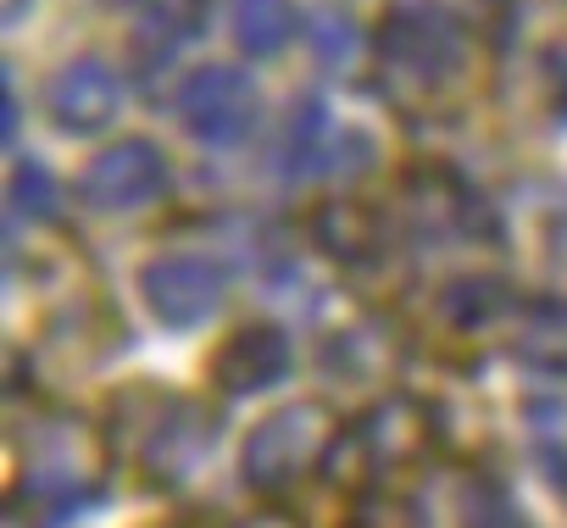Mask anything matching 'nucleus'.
<instances>
[{"label": "nucleus", "mask_w": 567, "mask_h": 528, "mask_svg": "<svg viewBox=\"0 0 567 528\" xmlns=\"http://www.w3.org/2000/svg\"><path fill=\"white\" fill-rule=\"evenodd\" d=\"M373 73L395 112L434 117L456 106L473 79V34L456 12L395 7L373 29Z\"/></svg>", "instance_id": "obj_1"}, {"label": "nucleus", "mask_w": 567, "mask_h": 528, "mask_svg": "<svg viewBox=\"0 0 567 528\" xmlns=\"http://www.w3.org/2000/svg\"><path fill=\"white\" fill-rule=\"evenodd\" d=\"M112 445L79 412H34L18 428V467H12V511L34 528H56L79 517L90 500L106 495Z\"/></svg>", "instance_id": "obj_2"}, {"label": "nucleus", "mask_w": 567, "mask_h": 528, "mask_svg": "<svg viewBox=\"0 0 567 528\" xmlns=\"http://www.w3.org/2000/svg\"><path fill=\"white\" fill-rule=\"evenodd\" d=\"M106 445L145 484L178 489L217 451V412L167 384H123L106 412Z\"/></svg>", "instance_id": "obj_3"}, {"label": "nucleus", "mask_w": 567, "mask_h": 528, "mask_svg": "<svg viewBox=\"0 0 567 528\" xmlns=\"http://www.w3.org/2000/svg\"><path fill=\"white\" fill-rule=\"evenodd\" d=\"M434 451H440V406L423 395L390 390L340 428V439L329 451V478L373 495L384 478L429 462Z\"/></svg>", "instance_id": "obj_4"}, {"label": "nucleus", "mask_w": 567, "mask_h": 528, "mask_svg": "<svg viewBox=\"0 0 567 528\" xmlns=\"http://www.w3.org/2000/svg\"><path fill=\"white\" fill-rule=\"evenodd\" d=\"M340 428L346 423L323 401H290V406L267 412L245 434V445H239V478H245V489H256L267 500L301 489L318 467H329V451H334Z\"/></svg>", "instance_id": "obj_5"}, {"label": "nucleus", "mask_w": 567, "mask_h": 528, "mask_svg": "<svg viewBox=\"0 0 567 528\" xmlns=\"http://www.w3.org/2000/svg\"><path fill=\"white\" fill-rule=\"evenodd\" d=\"M173 112H178V123H184L189 139H200L212 151H234L261 123V90L234 62H200V68H189L178 79Z\"/></svg>", "instance_id": "obj_6"}, {"label": "nucleus", "mask_w": 567, "mask_h": 528, "mask_svg": "<svg viewBox=\"0 0 567 528\" xmlns=\"http://www.w3.org/2000/svg\"><path fill=\"white\" fill-rule=\"evenodd\" d=\"M134 290H140L145 312L162 329L189 334V329L217 318V307L228 296V268L217 256H206V250H162V256L140 261Z\"/></svg>", "instance_id": "obj_7"}, {"label": "nucleus", "mask_w": 567, "mask_h": 528, "mask_svg": "<svg viewBox=\"0 0 567 528\" xmlns=\"http://www.w3.org/2000/svg\"><path fill=\"white\" fill-rule=\"evenodd\" d=\"M167 189H173V162L145 134L112 139L79 173V206H90L95 217H134V211L167 200Z\"/></svg>", "instance_id": "obj_8"}, {"label": "nucleus", "mask_w": 567, "mask_h": 528, "mask_svg": "<svg viewBox=\"0 0 567 528\" xmlns=\"http://www.w3.org/2000/svg\"><path fill=\"white\" fill-rule=\"evenodd\" d=\"M401 206L395 222L412 228L417 239H495V217L484 211V200L467 189L462 173H451L445 162H412L401 173Z\"/></svg>", "instance_id": "obj_9"}, {"label": "nucleus", "mask_w": 567, "mask_h": 528, "mask_svg": "<svg viewBox=\"0 0 567 528\" xmlns=\"http://www.w3.org/2000/svg\"><path fill=\"white\" fill-rule=\"evenodd\" d=\"M312 245L340 261L346 273H379L384 261L395 256V239H401V222L395 211L384 206H368V200H323L307 222Z\"/></svg>", "instance_id": "obj_10"}, {"label": "nucleus", "mask_w": 567, "mask_h": 528, "mask_svg": "<svg viewBox=\"0 0 567 528\" xmlns=\"http://www.w3.org/2000/svg\"><path fill=\"white\" fill-rule=\"evenodd\" d=\"M117 106H123V79H117V68H112L106 56H95V51L62 62V68L51 73V84H45V117H51L62 134H73V139L101 134V128L117 117Z\"/></svg>", "instance_id": "obj_11"}, {"label": "nucleus", "mask_w": 567, "mask_h": 528, "mask_svg": "<svg viewBox=\"0 0 567 528\" xmlns=\"http://www.w3.org/2000/svg\"><path fill=\"white\" fill-rule=\"evenodd\" d=\"M412 506L423 528H534L512 500V489L489 473H445Z\"/></svg>", "instance_id": "obj_12"}, {"label": "nucleus", "mask_w": 567, "mask_h": 528, "mask_svg": "<svg viewBox=\"0 0 567 528\" xmlns=\"http://www.w3.org/2000/svg\"><path fill=\"white\" fill-rule=\"evenodd\" d=\"M290 367H296L290 334H284L278 323H245L212 351V390H223L234 401L261 395V390L290 379Z\"/></svg>", "instance_id": "obj_13"}, {"label": "nucleus", "mask_w": 567, "mask_h": 528, "mask_svg": "<svg viewBox=\"0 0 567 528\" xmlns=\"http://www.w3.org/2000/svg\"><path fill=\"white\" fill-rule=\"evenodd\" d=\"M334 151H340V128L329 117V106L318 95H301L290 112H284L272 145H267V173L272 178H312V173H329L334 167Z\"/></svg>", "instance_id": "obj_14"}, {"label": "nucleus", "mask_w": 567, "mask_h": 528, "mask_svg": "<svg viewBox=\"0 0 567 528\" xmlns=\"http://www.w3.org/2000/svg\"><path fill=\"white\" fill-rule=\"evenodd\" d=\"M523 296L501 279V273H462L434 296V318L456 334V340H478L495 334L506 323H523Z\"/></svg>", "instance_id": "obj_15"}, {"label": "nucleus", "mask_w": 567, "mask_h": 528, "mask_svg": "<svg viewBox=\"0 0 567 528\" xmlns=\"http://www.w3.org/2000/svg\"><path fill=\"white\" fill-rule=\"evenodd\" d=\"M206 18H212V0H145V12H140V23H134V40H128L134 68H140L145 79L167 73L173 56H178L189 40L206 34Z\"/></svg>", "instance_id": "obj_16"}, {"label": "nucleus", "mask_w": 567, "mask_h": 528, "mask_svg": "<svg viewBox=\"0 0 567 528\" xmlns=\"http://www.w3.org/2000/svg\"><path fill=\"white\" fill-rule=\"evenodd\" d=\"M228 29L245 56H278L301 34V18H296V0H234Z\"/></svg>", "instance_id": "obj_17"}, {"label": "nucleus", "mask_w": 567, "mask_h": 528, "mask_svg": "<svg viewBox=\"0 0 567 528\" xmlns=\"http://www.w3.org/2000/svg\"><path fill=\"white\" fill-rule=\"evenodd\" d=\"M517 356L539 373H567V301H528L517 323Z\"/></svg>", "instance_id": "obj_18"}, {"label": "nucleus", "mask_w": 567, "mask_h": 528, "mask_svg": "<svg viewBox=\"0 0 567 528\" xmlns=\"http://www.w3.org/2000/svg\"><path fill=\"white\" fill-rule=\"evenodd\" d=\"M56 200H62V184L51 178V167L34 162V156H18V167H12V217L45 222V217H56Z\"/></svg>", "instance_id": "obj_19"}, {"label": "nucleus", "mask_w": 567, "mask_h": 528, "mask_svg": "<svg viewBox=\"0 0 567 528\" xmlns=\"http://www.w3.org/2000/svg\"><path fill=\"white\" fill-rule=\"evenodd\" d=\"M346 528H423V517H417V506H412V500L373 489V495H357V506H351Z\"/></svg>", "instance_id": "obj_20"}, {"label": "nucleus", "mask_w": 567, "mask_h": 528, "mask_svg": "<svg viewBox=\"0 0 567 528\" xmlns=\"http://www.w3.org/2000/svg\"><path fill=\"white\" fill-rule=\"evenodd\" d=\"M545 79H550V112L567 117V40L545 51Z\"/></svg>", "instance_id": "obj_21"}, {"label": "nucleus", "mask_w": 567, "mask_h": 528, "mask_svg": "<svg viewBox=\"0 0 567 528\" xmlns=\"http://www.w3.org/2000/svg\"><path fill=\"white\" fill-rule=\"evenodd\" d=\"M234 528H296V522L278 517V511H261V517H245V522H234Z\"/></svg>", "instance_id": "obj_22"}, {"label": "nucleus", "mask_w": 567, "mask_h": 528, "mask_svg": "<svg viewBox=\"0 0 567 528\" xmlns=\"http://www.w3.org/2000/svg\"><path fill=\"white\" fill-rule=\"evenodd\" d=\"M0 112H7V139H12V128H18V101H12V90L0 95Z\"/></svg>", "instance_id": "obj_23"}, {"label": "nucleus", "mask_w": 567, "mask_h": 528, "mask_svg": "<svg viewBox=\"0 0 567 528\" xmlns=\"http://www.w3.org/2000/svg\"><path fill=\"white\" fill-rule=\"evenodd\" d=\"M95 7H128V0H95Z\"/></svg>", "instance_id": "obj_24"}]
</instances>
